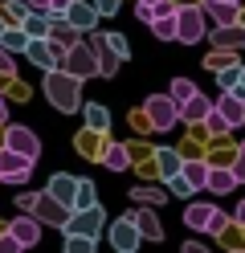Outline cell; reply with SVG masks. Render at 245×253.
<instances>
[{
    "mask_svg": "<svg viewBox=\"0 0 245 253\" xmlns=\"http://www.w3.org/2000/svg\"><path fill=\"white\" fill-rule=\"evenodd\" d=\"M131 200H143V204H168V192H151V188H131Z\"/></svg>",
    "mask_w": 245,
    "mask_h": 253,
    "instance_id": "33",
    "label": "cell"
},
{
    "mask_svg": "<svg viewBox=\"0 0 245 253\" xmlns=\"http://www.w3.org/2000/svg\"><path fill=\"white\" fill-rule=\"evenodd\" d=\"M237 74H241V66H237V61H233V66H225V70H217L221 90H233V86H237Z\"/></svg>",
    "mask_w": 245,
    "mask_h": 253,
    "instance_id": "35",
    "label": "cell"
},
{
    "mask_svg": "<svg viewBox=\"0 0 245 253\" xmlns=\"http://www.w3.org/2000/svg\"><path fill=\"white\" fill-rule=\"evenodd\" d=\"M33 164H37V160H29V155L12 151V147H0V180H4V184H25Z\"/></svg>",
    "mask_w": 245,
    "mask_h": 253,
    "instance_id": "6",
    "label": "cell"
},
{
    "mask_svg": "<svg viewBox=\"0 0 245 253\" xmlns=\"http://www.w3.org/2000/svg\"><path fill=\"white\" fill-rule=\"evenodd\" d=\"M212 106H217L221 115H225V123H229V131H233V126H241V123H245V98H241L237 90H221V98L212 102Z\"/></svg>",
    "mask_w": 245,
    "mask_h": 253,
    "instance_id": "12",
    "label": "cell"
},
{
    "mask_svg": "<svg viewBox=\"0 0 245 253\" xmlns=\"http://www.w3.org/2000/svg\"><path fill=\"white\" fill-rule=\"evenodd\" d=\"M106 45H110V49L119 53V57H127V53H131V45H127V37H123V33H106Z\"/></svg>",
    "mask_w": 245,
    "mask_h": 253,
    "instance_id": "38",
    "label": "cell"
},
{
    "mask_svg": "<svg viewBox=\"0 0 245 253\" xmlns=\"http://www.w3.org/2000/svg\"><path fill=\"white\" fill-rule=\"evenodd\" d=\"M229 4H241V0H229Z\"/></svg>",
    "mask_w": 245,
    "mask_h": 253,
    "instance_id": "48",
    "label": "cell"
},
{
    "mask_svg": "<svg viewBox=\"0 0 245 253\" xmlns=\"http://www.w3.org/2000/svg\"><path fill=\"white\" fill-rule=\"evenodd\" d=\"M143 4H155V0H143Z\"/></svg>",
    "mask_w": 245,
    "mask_h": 253,
    "instance_id": "47",
    "label": "cell"
},
{
    "mask_svg": "<svg viewBox=\"0 0 245 253\" xmlns=\"http://www.w3.org/2000/svg\"><path fill=\"white\" fill-rule=\"evenodd\" d=\"M0 45H4L8 53H25L29 33H25V29H0Z\"/></svg>",
    "mask_w": 245,
    "mask_h": 253,
    "instance_id": "26",
    "label": "cell"
},
{
    "mask_svg": "<svg viewBox=\"0 0 245 253\" xmlns=\"http://www.w3.org/2000/svg\"><path fill=\"white\" fill-rule=\"evenodd\" d=\"M25 212H33L37 220H49V225H61V220H65V204H61V200H53L49 192H33Z\"/></svg>",
    "mask_w": 245,
    "mask_h": 253,
    "instance_id": "7",
    "label": "cell"
},
{
    "mask_svg": "<svg viewBox=\"0 0 245 253\" xmlns=\"http://www.w3.org/2000/svg\"><path fill=\"white\" fill-rule=\"evenodd\" d=\"M25 57L33 61L37 70H49V66H57V57H61V49L49 37H29V45H25Z\"/></svg>",
    "mask_w": 245,
    "mask_h": 253,
    "instance_id": "9",
    "label": "cell"
},
{
    "mask_svg": "<svg viewBox=\"0 0 245 253\" xmlns=\"http://www.w3.org/2000/svg\"><path fill=\"white\" fill-rule=\"evenodd\" d=\"M57 66H61V70H70L74 78H90V74H98V57H94V45H90V41H74L70 49H61Z\"/></svg>",
    "mask_w": 245,
    "mask_h": 253,
    "instance_id": "3",
    "label": "cell"
},
{
    "mask_svg": "<svg viewBox=\"0 0 245 253\" xmlns=\"http://www.w3.org/2000/svg\"><path fill=\"white\" fill-rule=\"evenodd\" d=\"M82 106H86V126L90 131H106L110 126V110L106 106H98V102H82Z\"/></svg>",
    "mask_w": 245,
    "mask_h": 253,
    "instance_id": "25",
    "label": "cell"
},
{
    "mask_svg": "<svg viewBox=\"0 0 245 253\" xmlns=\"http://www.w3.org/2000/svg\"><path fill=\"white\" fill-rule=\"evenodd\" d=\"M143 106H147V119H151L155 131H168V126H176V123H180V106H176L172 94H151V98H147Z\"/></svg>",
    "mask_w": 245,
    "mask_h": 253,
    "instance_id": "5",
    "label": "cell"
},
{
    "mask_svg": "<svg viewBox=\"0 0 245 253\" xmlns=\"http://www.w3.org/2000/svg\"><path fill=\"white\" fill-rule=\"evenodd\" d=\"M233 220H237V225H241V229H245V200H241V204H237V212H233Z\"/></svg>",
    "mask_w": 245,
    "mask_h": 253,
    "instance_id": "45",
    "label": "cell"
},
{
    "mask_svg": "<svg viewBox=\"0 0 245 253\" xmlns=\"http://www.w3.org/2000/svg\"><path fill=\"white\" fill-rule=\"evenodd\" d=\"M139 241H143V237H139V229H135V220H131V216H123V220H114V225H110V245L119 249V253H135Z\"/></svg>",
    "mask_w": 245,
    "mask_h": 253,
    "instance_id": "10",
    "label": "cell"
},
{
    "mask_svg": "<svg viewBox=\"0 0 245 253\" xmlns=\"http://www.w3.org/2000/svg\"><path fill=\"white\" fill-rule=\"evenodd\" d=\"M16 249H21V245H16V237H12V233L0 237V253H16Z\"/></svg>",
    "mask_w": 245,
    "mask_h": 253,
    "instance_id": "41",
    "label": "cell"
},
{
    "mask_svg": "<svg viewBox=\"0 0 245 253\" xmlns=\"http://www.w3.org/2000/svg\"><path fill=\"white\" fill-rule=\"evenodd\" d=\"M176 171H180V151H159V176L163 180H168V176H176Z\"/></svg>",
    "mask_w": 245,
    "mask_h": 253,
    "instance_id": "30",
    "label": "cell"
},
{
    "mask_svg": "<svg viewBox=\"0 0 245 253\" xmlns=\"http://www.w3.org/2000/svg\"><path fill=\"white\" fill-rule=\"evenodd\" d=\"M94 17H98V8H94V4H78V0H74V4L65 8V21H70V25L78 29V33L94 29Z\"/></svg>",
    "mask_w": 245,
    "mask_h": 253,
    "instance_id": "17",
    "label": "cell"
},
{
    "mask_svg": "<svg viewBox=\"0 0 245 253\" xmlns=\"http://www.w3.org/2000/svg\"><path fill=\"white\" fill-rule=\"evenodd\" d=\"M102 164H106L110 171H123V168H127V147H123V143H114V147H106V155H102Z\"/></svg>",
    "mask_w": 245,
    "mask_h": 253,
    "instance_id": "29",
    "label": "cell"
},
{
    "mask_svg": "<svg viewBox=\"0 0 245 253\" xmlns=\"http://www.w3.org/2000/svg\"><path fill=\"white\" fill-rule=\"evenodd\" d=\"M168 192H172V196H192V184L176 171V176H168Z\"/></svg>",
    "mask_w": 245,
    "mask_h": 253,
    "instance_id": "36",
    "label": "cell"
},
{
    "mask_svg": "<svg viewBox=\"0 0 245 253\" xmlns=\"http://www.w3.org/2000/svg\"><path fill=\"white\" fill-rule=\"evenodd\" d=\"M135 17H139V21H147V25H151V4H143V0H139V4H135Z\"/></svg>",
    "mask_w": 245,
    "mask_h": 253,
    "instance_id": "43",
    "label": "cell"
},
{
    "mask_svg": "<svg viewBox=\"0 0 245 253\" xmlns=\"http://www.w3.org/2000/svg\"><path fill=\"white\" fill-rule=\"evenodd\" d=\"M90 204H98V200H94V184H90V180H78V188H74V204H70V209H90Z\"/></svg>",
    "mask_w": 245,
    "mask_h": 253,
    "instance_id": "28",
    "label": "cell"
},
{
    "mask_svg": "<svg viewBox=\"0 0 245 253\" xmlns=\"http://www.w3.org/2000/svg\"><path fill=\"white\" fill-rule=\"evenodd\" d=\"M106 225V212H102V204H90V209H70V216L61 220V229L65 233H82V237H98Z\"/></svg>",
    "mask_w": 245,
    "mask_h": 253,
    "instance_id": "4",
    "label": "cell"
},
{
    "mask_svg": "<svg viewBox=\"0 0 245 253\" xmlns=\"http://www.w3.org/2000/svg\"><path fill=\"white\" fill-rule=\"evenodd\" d=\"M90 45H94V57H98V74H106V78H110L114 70H119V61H123V57L106 45V33H102V37H94Z\"/></svg>",
    "mask_w": 245,
    "mask_h": 253,
    "instance_id": "15",
    "label": "cell"
},
{
    "mask_svg": "<svg viewBox=\"0 0 245 253\" xmlns=\"http://www.w3.org/2000/svg\"><path fill=\"white\" fill-rule=\"evenodd\" d=\"M204 188H208V192H217V196L233 192V188H237L233 168H212V164H208V180H204Z\"/></svg>",
    "mask_w": 245,
    "mask_h": 253,
    "instance_id": "14",
    "label": "cell"
},
{
    "mask_svg": "<svg viewBox=\"0 0 245 253\" xmlns=\"http://www.w3.org/2000/svg\"><path fill=\"white\" fill-rule=\"evenodd\" d=\"M180 176L192 184V192H200L204 180H208V164H200V160H180Z\"/></svg>",
    "mask_w": 245,
    "mask_h": 253,
    "instance_id": "21",
    "label": "cell"
},
{
    "mask_svg": "<svg viewBox=\"0 0 245 253\" xmlns=\"http://www.w3.org/2000/svg\"><path fill=\"white\" fill-rule=\"evenodd\" d=\"M0 74H12V53L0 45Z\"/></svg>",
    "mask_w": 245,
    "mask_h": 253,
    "instance_id": "42",
    "label": "cell"
},
{
    "mask_svg": "<svg viewBox=\"0 0 245 253\" xmlns=\"http://www.w3.org/2000/svg\"><path fill=\"white\" fill-rule=\"evenodd\" d=\"M212 41L221 45V49H229V45H245V25H217V33H212Z\"/></svg>",
    "mask_w": 245,
    "mask_h": 253,
    "instance_id": "23",
    "label": "cell"
},
{
    "mask_svg": "<svg viewBox=\"0 0 245 253\" xmlns=\"http://www.w3.org/2000/svg\"><path fill=\"white\" fill-rule=\"evenodd\" d=\"M229 229V216L221 212V209H212V216H208V225H204V233H212V237H217V233H225Z\"/></svg>",
    "mask_w": 245,
    "mask_h": 253,
    "instance_id": "37",
    "label": "cell"
},
{
    "mask_svg": "<svg viewBox=\"0 0 245 253\" xmlns=\"http://www.w3.org/2000/svg\"><path fill=\"white\" fill-rule=\"evenodd\" d=\"M212 209H217V204H200V200H196V204H188V209H184V225L188 229H196V233H204V225H208V216H212Z\"/></svg>",
    "mask_w": 245,
    "mask_h": 253,
    "instance_id": "20",
    "label": "cell"
},
{
    "mask_svg": "<svg viewBox=\"0 0 245 253\" xmlns=\"http://www.w3.org/2000/svg\"><path fill=\"white\" fill-rule=\"evenodd\" d=\"M41 86H45V98L53 102L57 110H78V106H82V78H74L70 70L49 66Z\"/></svg>",
    "mask_w": 245,
    "mask_h": 253,
    "instance_id": "1",
    "label": "cell"
},
{
    "mask_svg": "<svg viewBox=\"0 0 245 253\" xmlns=\"http://www.w3.org/2000/svg\"><path fill=\"white\" fill-rule=\"evenodd\" d=\"M168 94H172V98H176V106H180V102H188L192 94H196V82H188V78H176Z\"/></svg>",
    "mask_w": 245,
    "mask_h": 253,
    "instance_id": "32",
    "label": "cell"
},
{
    "mask_svg": "<svg viewBox=\"0 0 245 253\" xmlns=\"http://www.w3.org/2000/svg\"><path fill=\"white\" fill-rule=\"evenodd\" d=\"M8 233L16 237V245H21V249H29V245H37V241H41V220L33 216V212H21V216L8 225Z\"/></svg>",
    "mask_w": 245,
    "mask_h": 253,
    "instance_id": "11",
    "label": "cell"
},
{
    "mask_svg": "<svg viewBox=\"0 0 245 253\" xmlns=\"http://www.w3.org/2000/svg\"><path fill=\"white\" fill-rule=\"evenodd\" d=\"M200 123L208 126V131H212V135H225V131H229V123H225V115H221V110H217V106H212V110H208V115H204Z\"/></svg>",
    "mask_w": 245,
    "mask_h": 253,
    "instance_id": "34",
    "label": "cell"
},
{
    "mask_svg": "<svg viewBox=\"0 0 245 253\" xmlns=\"http://www.w3.org/2000/svg\"><path fill=\"white\" fill-rule=\"evenodd\" d=\"M94 249V237H82V233H65V253H90Z\"/></svg>",
    "mask_w": 245,
    "mask_h": 253,
    "instance_id": "31",
    "label": "cell"
},
{
    "mask_svg": "<svg viewBox=\"0 0 245 253\" xmlns=\"http://www.w3.org/2000/svg\"><path fill=\"white\" fill-rule=\"evenodd\" d=\"M94 8L102 12V17H114V12H119V0H94Z\"/></svg>",
    "mask_w": 245,
    "mask_h": 253,
    "instance_id": "40",
    "label": "cell"
},
{
    "mask_svg": "<svg viewBox=\"0 0 245 253\" xmlns=\"http://www.w3.org/2000/svg\"><path fill=\"white\" fill-rule=\"evenodd\" d=\"M4 147H12V151H21V155H29V160H37L41 155V139L29 131V126H21V123H12L8 131H4Z\"/></svg>",
    "mask_w": 245,
    "mask_h": 253,
    "instance_id": "8",
    "label": "cell"
},
{
    "mask_svg": "<svg viewBox=\"0 0 245 253\" xmlns=\"http://www.w3.org/2000/svg\"><path fill=\"white\" fill-rule=\"evenodd\" d=\"M204 37H208L204 8H196V4H176V41H184V45H200Z\"/></svg>",
    "mask_w": 245,
    "mask_h": 253,
    "instance_id": "2",
    "label": "cell"
},
{
    "mask_svg": "<svg viewBox=\"0 0 245 253\" xmlns=\"http://www.w3.org/2000/svg\"><path fill=\"white\" fill-rule=\"evenodd\" d=\"M4 119H8V102L0 98V123H4Z\"/></svg>",
    "mask_w": 245,
    "mask_h": 253,
    "instance_id": "46",
    "label": "cell"
},
{
    "mask_svg": "<svg viewBox=\"0 0 245 253\" xmlns=\"http://www.w3.org/2000/svg\"><path fill=\"white\" fill-rule=\"evenodd\" d=\"M49 41H53L57 49H70V45L78 41V29L65 21V17H61V21H49Z\"/></svg>",
    "mask_w": 245,
    "mask_h": 253,
    "instance_id": "19",
    "label": "cell"
},
{
    "mask_svg": "<svg viewBox=\"0 0 245 253\" xmlns=\"http://www.w3.org/2000/svg\"><path fill=\"white\" fill-rule=\"evenodd\" d=\"M208 110H212V102L204 98L200 90H196V94H192L188 102H180V119H184V123H200V119L208 115Z\"/></svg>",
    "mask_w": 245,
    "mask_h": 253,
    "instance_id": "18",
    "label": "cell"
},
{
    "mask_svg": "<svg viewBox=\"0 0 245 253\" xmlns=\"http://www.w3.org/2000/svg\"><path fill=\"white\" fill-rule=\"evenodd\" d=\"M233 176H237V184H245V143H241L237 160H233Z\"/></svg>",
    "mask_w": 245,
    "mask_h": 253,
    "instance_id": "39",
    "label": "cell"
},
{
    "mask_svg": "<svg viewBox=\"0 0 245 253\" xmlns=\"http://www.w3.org/2000/svg\"><path fill=\"white\" fill-rule=\"evenodd\" d=\"M151 33L159 41H176V12H168V17H151Z\"/></svg>",
    "mask_w": 245,
    "mask_h": 253,
    "instance_id": "27",
    "label": "cell"
},
{
    "mask_svg": "<svg viewBox=\"0 0 245 253\" xmlns=\"http://www.w3.org/2000/svg\"><path fill=\"white\" fill-rule=\"evenodd\" d=\"M204 12L217 25H233V21H241V4H229V0H204Z\"/></svg>",
    "mask_w": 245,
    "mask_h": 253,
    "instance_id": "16",
    "label": "cell"
},
{
    "mask_svg": "<svg viewBox=\"0 0 245 253\" xmlns=\"http://www.w3.org/2000/svg\"><path fill=\"white\" fill-rule=\"evenodd\" d=\"M21 4L33 8V12H45V8H49V0H21Z\"/></svg>",
    "mask_w": 245,
    "mask_h": 253,
    "instance_id": "44",
    "label": "cell"
},
{
    "mask_svg": "<svg viewBox=\"0 0 245 253\" xmlns=\"http://www.w3.org/2000/svg\"><path fill=\"white\" fill-rule=\"evenodd\" d=\"M127 216L135 220V229H139V237H143V241H159V237H163L159 220H155V212H151V204H147V209H135V212H127Z\"/></svg>",
    "mask_w": 245,
    "mask_h": 253,
    "instance_id": "13",
    "label": "cell"
},
{
    "mask_svg": "<svg viewBox=\"0 0 245 253\" xmlns=\"http://www.w3.org/2000/svg\"><path fill=\"white\" fill-rule=\"evenodd\" d=\"M21 29H25V33L29 37H49V17H45V12H25V17H21Z\"/></svg>",
    "mask_w": 245,
    "mask_h": 253,
    "instance_id": "24",
    "label": "cell"
},
{
    "mask_svg": "<svg viewBox=\"0 0 245 253\" xmlns=\"http://www.w3.org/2000/svg\"><path fill=\"white\" fill-rule=\"evenodd\" d=\"M74 188H78V180H74V176H53V180H49V188H45V192L53 196V200H61L65 209H70V204H74Z\"/></svg>",
    "mask_w": 245,
    "mask_h": 253,
    "instance_id": "22",
    "label": "cell"
}]
</instances>
